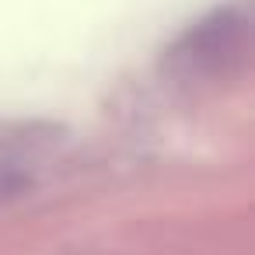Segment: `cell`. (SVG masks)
<instances>
[{"instance_id": "6da1fadb", "label": "cell", "mask_w": 255, "mask_h": 255, "mask_svg": "<svg viewBox=\"0 0 255 255\" xmlns=\"http://www.w3.org/2000/svg\"><path fill=\"white\" fill-rule=\"evenodd\" d=\"M245 53H248V21L234 11H220L189 28L168 56L175 74L196 81L231 74L234 67L245 63Z\"/></svg>"}]
</instances>
